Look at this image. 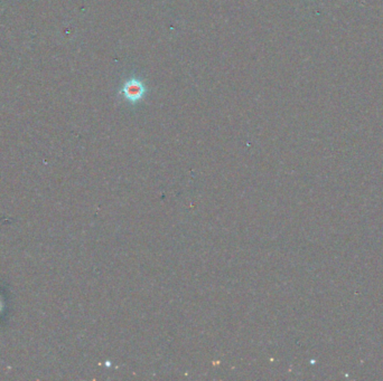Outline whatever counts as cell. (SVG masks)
<instances>
[{"mask_svg": "<svg viewBox=\"0 0 383 381\" xmlns=\"http://www.w3.org/2000/svg\"><path fill=\"white\" fill-rule=\"evenodd\" d=\"M121 93L124 95L128 101L137 102L145 94V87L138 80H131L124 84Z\"/></svg>", "mask_w": 383, "mask_h": 381, "instance_id": "1", "label": "cell"}]
</instances>
